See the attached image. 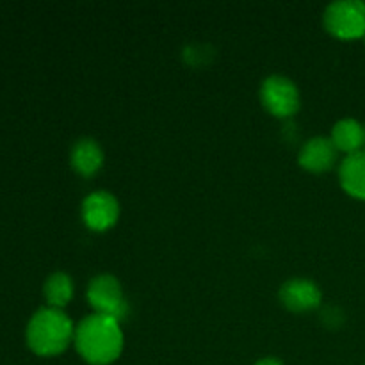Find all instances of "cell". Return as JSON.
Instances as JSON below:
<instances>
[{
  "label": "cell",
  "mask_w": 365,
  "mask_h": 365,
  "mask_svg": "<svg viewBox=\"0 0 365 365\" xmlns=\"http://www.w3.org/2000/svg\"><path fill=\"white\" fill-rule=\"evenodd\" d=\"M341 185L349 196L365 200V150L351 153L342 160L339 168Z\"/></svg>",
  "instance_id": "cell-10"
},
{
  "label": "cell",
  "mask_w": 365,
  "mask_h": 365,
  "mask_svg": "<svg viewBox=\"0 0 365 365\" xmlns=\"http://www.w3.org/2000/svg\"><path fill=\"white\" fill-rule=\"evenodd\" d=\"M255 365H284V364H282L278 359H274V356H266V359H260Z\"/></svg>",
  "instance_id": "cell-13"
},
{
  "label": "cell",
  "mask_w": 365,
  "mask_h": 365,
  "mask_svg": "<svg viewBox=\"0 0 365 365\" xmlns=\"http://www.w3.org/2000/svg\"><path fill=\"white\" fill-rule=\"evenodd\" d=\"M364 39H365V36H364Z\"/></svg>",
  "instance_id": "cell-14"
},
{
  "label": "cell",
  "mask_w": 365,
  "mask_h": 365,
  "mask_svg": "<svg viewBox=\"0 0 365 365\" xmlns=\"http://www.w3.org/2000/svg\"><path fill=\"white\" fill-rule=\"evenodd\" d=\"M120 217V203L107 191H95L82 202V221L95 232H106L116 225Z\"/></svg>",
  "instance_id": "cell-6"
},
{
  "label": "cell",
  "mask_w": 365,
  "mask_h": 365,
  "mask_svg": "<svg viewBox=\"0 0 365 365\" xmlns=\"http://www.w3.org/2000/svg\"><path fill=\"white\" fill-rule=\"evenodd\" d=\"M75 337L70 317L59 309L38 310L27 324V344L36 355L57 356L64 353Z\"/></svg>",
  "instance_id": "cell-2"
},
{
  "label": "cell",
  "mask_w": 365,
  "mask_h": 365,
  "mask_svg": "<svg viewBox=\"0 0 365 365\" xmlns=\"http://www.w3.org/2000/svg\"><path fill=\"white\" fill-rule=\"evenodd\" d=\"M321 289L316 282L307 278H292L285 282L280 289V302L287 310L296 314H305L316 310L321 305Z\"/></svg>",
  "instance_id": "cell-7"
},
{
  "label": "cell",
  "mask_w": 365,
  "mask_h": 365,
  "mask_svg": "<svg viewBox=\"0 0 365 365\" xmlns=\"http://www.w3.org/2000/svg\"><path fill=\"white\" fill-rule=\"evenodd\" d=\"M337 152L339 150L335 148L330 138L317 135V138L309 139L299 150V166L305 168L307 171H312V173H324V171L331 170V166L335 164Z\"/></svg>",
  "instance_id": "cell-8"
},
{
  "label": "cell",
  "mask_w": 365,
  "mask_h": 365,
  "mask_svg": "<svg viewBox=\"0 0 365 365\" xmlns=\"http://www.w3.org/2000/svg\"><path fill=\"white\" fill-rule=\"evenodd\" d=\"M324 27L341 39H356L365 36V2L339 0L324 9Z\"/></svg>",
  "instance_id": "cell-4"
},
{
  "label": "cell",
  "mask_w": 365,
  "mask_h": 365,
  "mask_svg": "<svg viewBox=\"0 0 365 365\" xmlns=\"http://www.w3.org/2000/svg\"><path fill=\"white\" fill-rule=\"evenodd\" d=\"M70 163L81 177H93L103 164L102 146L95 139H78L70 152Z\"/></svg>",
  "instance_id": "cell-9"
},
{
  "label": "cell",
  "mask_w": 365,
  "mask_h": 365,
  "mask_svg": "<svg viewBox=\"0 0 365 365\" xmlns=\"http://www.w3.org/2000/svg\"><path fill=\"white\" fill-rule=\"evenodd\" d=\"M330 139L339 152H346L348 155L362 152L365 148V125L353 118H346L335 123Z\"/></svg>",
  "instance_id": "cell-11"
},
{
  "label": "cell",
  "mask_w": 365,
  "mask_h": 365,
  "mask_svg": "<svg viewBox=\"0 0 365 365\" xmlns=\"http://www.w3.org/2000/svg\"><path fill=\"white\" fill-rule=\"evenodd\" d=\"M88 302L95 314L116 319L118 323L128 316V303L123 287L113 274H98L88 285Z\"/></svg>",
  "instance_id": "cell-3"
},
{
  "label": "cell",
  "mask_w": 365,
  "mask_h": 365,
  "mask_svg": "<svg viewBox=\"0 0 365 365\" xmlns=\"http://www.w3.org/2000/svg\"><path fill=\"white\" fill-rule=\"evenodd\" d=\"M364 365H365V364H364Z\"/></svg>",
  "instance_id": "cell-15"
},
{
  "label": "cell",
  "mask_w": 365,
  "mask_h": 365,
  "mask_svg": "<svg viewBox=\"0 0 365 365\" xmlns=\"http://www.w3.org/2000/svg\"><path fill=\"white\" fill-rule=\"evenodd\" d=\"M73 342L78 355L88 364L109 365L123 351V331L113 317L91 314L75 328Z\"/></svg>",
  "instance_id": "cell-1"
},
{
  "label": "cell",
  "mask_w": 365,
  "mask_h": 365,
  "mask_svg": "<svg viewBox=\"0 0 365 365\" xmlns=\"http://www.w3.org/2000/svg\"><path fill=\"white\" fill-rule=\"evenodd\" d=\"M43 294L50 309H63L73 298V280L63 271H56L46 278Z\"/></svg>",
  "instance_id": "cell-12"
},
{
  "label": "cell",
  "mask_w": 365,
  "mask_h": 365,
  "mask_svg": "<svg viewBox=\"0 0 365 365\" xmlns=\"http://www.w3.org/2000/svg\"><path fill=\"white\" fill-rule=\"evenodd\" d=\"M260 100L264 107L277 118H289L299 109L298 88L284 75H271L262 82Z\"/></svg>",
  "instance_id": "cell-5"
}]
</instances>
